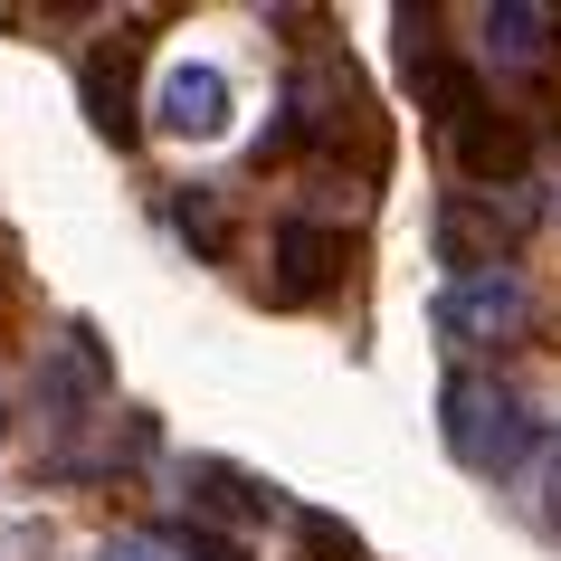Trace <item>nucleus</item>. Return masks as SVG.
Wrapping results in <instances>:
<instances>
[{
  "label": "nucleus",
  "mask_w": 561,
  "mask_h": 561,
  "mask_svg": "<svg viewBox=\"0 0 561 561\" xmlns=\"http://www.w3.org/2000/svg\"><path fill=\"white\" fill-rule=\"evenodd\" d=\"M476 38H485V67H561V10L552 0H485L476 10Z\"/></svg>",
  "instance_id": "7"
},
{
  "label": "nucleus",
  "mask_w": 561,
  "mask_h": 561,
  "mask_svg": "<svg viewBox=\"0 0 561 561\" xmlns=\"http://www.w3.org/2000/svg\"><path fill=\"white\" fill-rule=\"evenodd\" d=\"M181 229L201 238L209 257H219V248H229V229H219V219H209V201H201V191H181Z\"/></svg>",
  "instance_id": "13"
},
{
  "label": "nucleus",
  "mask_w": 561,
  "mask_h": 561,
  "mask_svg": "<svg viewBox=\"0 0 561 561\" xmlns=\"http://www.w3.org/2000/svg\"><path fill=\"white\" fill-rule=\"evenodd\" d=\"M533 219H542V191H457L438 209V248L457 276H504L514 248L533 238Z\"/></svg>",
  "instance_id": "2"
},
{
  "label": "nucleus",
  "mask_w": 561,
  "mask_h": 561,
  "mask_svg": "<svg viewBox=\"0 0 561 561\" xmlns=\"http://www.w3.org/2000/svg\"><path fill=\"white\" fill-rule=\"evenodd\" d=\"M438 333L447 353H514L533 333V296L514 286V276H457V286H438Z\"/></svg>",
  "instance_id": "3"
},
{
  "label": "nucleus",
  "mask_w": 561,
  "mask_h": 561,
  "mask_svg": "<svg viewBox=\"0 0 561 561\" xmlns=\"http://www.w3.org/2000/svg\"><path fill=\"white\" fill-rule=\"evenodd\" d=\"M38 381H48V400H77V410H87V400H105V353H95L87 333H67L58 353H48V371H38Z\"/></svg>",
  "instance_id": "9"
},
{
  "label": "nucleus",
  "mask_w": 561,
  "mask_h": 561,
  "mask_svg": "<svg viewBox=\"0 0 561 561\" xmlns=\"http://www.w3.org/2000/svg\"><path fill=\"white\" fill-rule=\"evenodd\" d=\"M296 552H314V561H362V542L333 514H296Z\"/></svg>",
  "instance_id": "10"
},
{
  "label": "nucleus",
  "mask_w": 561,
  "mask_h": 561,
  "mask_svg": "<svg viewBox=\"0 0 561 561\" xmlns=\"http://www.w3.org/2000/svg\"><path fill=\"white\" fill-rule=\"evenodd\" d=\"M191 495H201L209 514H238V524H266V514H276V504H266V485H257V476L219 467V457H191Z\"/></svg>",
  "instance_id": "8"
},
{
  "label": "nucleus",
  "mask_w": 561,
  "mask_h": 561,
  "mask_svg": "<svg viewBox=\"0 0 561 561\" xmlns=\"http://www.w3.org/2000/svg\"><path fill=\"white\" fill-rule=\"evenodd\" d=\"M343 266H353V238L324 229V219H286L276 229V296L286 305H324L343 286Z\"/></svg>",
  "instance_id": "6"
},
{
  "label": "nucleus",
  "mask_w": 561,
  "mask_h": 561,
  "mask_svg": "<svg viewBox=\"0 0 561 561\" xmlns=\"http://www.w3.org/2000/svg\"><path fill=\"white\" fill-rule=\"evenodd\" d=\"M105 561H181V542H172V524H162V533H115Z\"/></svg>",
  "instance_id": "12"
},
{
  "label": "nucleus",
  "mask_w": 561,
  "mask_h": 561,
  "mask_svg": "<svg viewBox=\"0 0 561 561\" xmlns=\"http://www.w3.org/2000/svg\"><path fill=\"white\" fill-rule=\"evenodd\" d=\"M438 438H447V457L467 476H514L524 447H533V419H524V400H514V381H495V371H447Z\"/></svg>",
  "instance_id": "1"
},
{
  "label": "nucleus",
  "mask_w": 561,
  "mask_h": 561,
  "mask_svg": "<svg viewBox=\"0 0 561 561\" xmlns=\"http://www.w3.org/2000/svg\"><path fill=\"white\" fill-rule=\"evenodd\" d=\"M134 77H144V38H134V30L87 38V58H77V95H87V115H95L105 144H134V115H144Z\"/></svg>",
  "instance_id": "4"
},
{
  "label": "nucleus",
  "mask_w": 561,
  "mask_h": 561,
  "mask_svg": "<svg viewBox=\"0 0 561 561\" xmlns=\"http://www.w3.org/2000/svg\"><path fill=\"white\" fill-rule=\"evenodd\" d=\"M533 514H542V524L561 533V428L542 438V467H533Z\"/></svg>",
  "instance_id": "11"
},
{
  "label": "nucleus",
  "mask_w": 561,
  "mask_h": 561,
  "mask_svg": "<svg viewBox=\"0 0 561 561\" xmlns=\"http://www.w3.org/2000/svg\"><path fill=\"white\" fill-rule=\"evenodd\" d=\"M152 115H162V134H181V144H219V134H229V115H238L229 67L181 58L172 77H162V95H152Z\"/></svg>",
  "instance_id": "5"
}]
</instances>
